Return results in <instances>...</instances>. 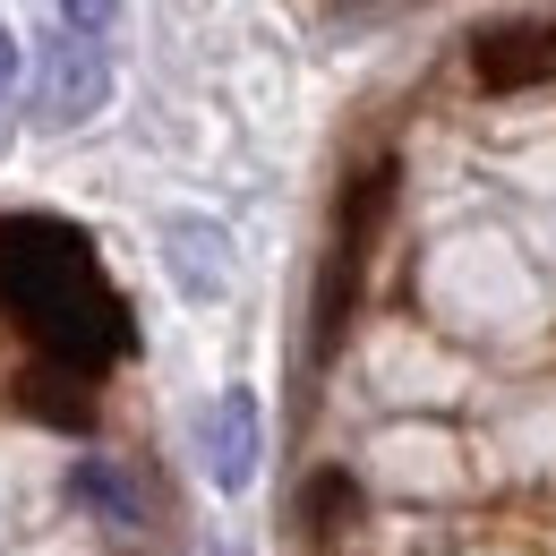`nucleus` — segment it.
I'll return each mask as SVG.
<instances>
[{
  "instance_id": "nucleus-7",
  "label": "nucleus",
  "mask_w": 556,
  "mask_h": 556,
  "mask_svg": "<svg viewBox=\"0 0 556 556\" xmlns=\"http://www.w3.org/2000/svg\"><path fill=\"white\" fill-rule=\"evenodd\" d=\"M70 496L94 514V522H112V531H138V522H146L129 471H121V463H103V454H77V463H70Z\"/></svg>"
},
{
  "instance_id": "nucleus-5",
  "label": "nucleus",
  "mask_w": 556,
  "mask_h": 556,
  "mask_svg": "<svg viewBox=\"0 0 556 556\" xmlns=\"http://www.w3.org/2000/svg\"><path fill=\"white\" fill-rule=\"evenodd\" d=\"M394 180H403V163H394V154H368V163L343 180V198H334V249H343V257H368L377 223L394 214Z\"/></svg>"
},
{
  "instance_id": "nucleus-10",
  "label": "nucleus",
  "mask_w": 556,
  "mask_h": 556,
  "mask_svg": "<svg viewBox=\"0 0 556 556\" xmlns=\"http://www.w3.org/2000/svg\"><path fill=\"white\" fill-rule=\"evenodd\" d=\"M9 77H17V43L0 35V94H9Z\"/></svg>"
},
{
  "instance_id": "nucleus-2",
  "label": "nucleus",
  "mask_w": 556,
  "mask_h": 556,
  "mask_svg": "<svg viewBox=\"0 0 556 556\" xmlns=\"http://www.w3.org/2000/svg\"><path fill=\"white\" fill-rule=\"evenodd\" d=\"M112 9H61L52 43H43V77H35V121L43 129H77L86 112H103L112 94V43H103Z\"/></svg>"
},
{
  "instance_id": "nucleus-1",
  "label": "nucleus",
  "mask_w": 556,
  "mask_h": 556,
  "mask_svg": "<svg viewBox=\"0 0 556 556\" xmlns=\"http://www.w3.org/2000/svg\"><path fill=\"white\" fill-rule=\"evenodd\" d=\"M0 308L43 343L61 377H86V386L129 351V308L94 266V240L52 214L0 223Z\"/></svg>"
},
{
  "instance_id": "nucleus-9",
  "label": "nucleus",
  "mask_w": 556,
  "mask_h": 556,
  "mask_svg": "<svg viewBox=\"0 0 556 556\" xmlns=\"http://www.w3.org/2000/svg\"><path fill=\"white\" fill-rule=\"evenodd\" d=\"M300 522H308L317 540L351 531V522H359V480L334 471V463H326V471H308V480H300Z\"/></svg>"
},
{
  "instance_id": "nucleus-4",
  "label": "nucleus",
  "mask_w": 556,
  "mask_h": 556,
  "mask_svg": "<svg viewBox=\"0 0 556 556\" xmlns=\"http://www.w3.org/2000/svg\"><path fill=\"white\" fill-rule=\"evenodd\" d=\"M471 77H480L488 94H522V86L556 77V26L531 17V26H488V35H471Z\"/></svg>"
},
{
  "instance_id": "nucleus-6",
  "label": "nucleus",
  "mask_w": 556,
  "mask_h": 556,
  "mask_svg": "<svg viewBox=\"0 0 556 556\" xmlns=\"http://www.w3.org/2000/svg\"><path fill=\"white\" fill-rule=\"evenodd\" d=\"M163 266H172V282H180L189 300H223V282H231V240H223V223H198V214L163 223Z\"/></svg>"
},
{
  "instance_id": "nucleus-8",
  "label": "nucleus",
  "mask_w": 556,
  "mask_h": 556,
  "mask_svg": "<svg viewBox=\"0 0 556 556\" xmlns=\"http://www.w3.org/2000/svg\"><path fill=\"white\" fill-rule=\"evenodd\" d=\"M17 412L43 419V428L86 437V428H94V386H86V377H61V368H35V377H17Z\"/></svg>"
},
{
  "instance_id": "nucleus-3",
  "label": "nucleus",
  "mask_w": 556,
  "mask_h": 556,
  "mask_svg": "<svg viewBox=\"0 0 556 556\" xmlns=\"http://www.w3.org/2000/svg\"><path fill=\"white\" fill-rule=\"evenodd\" d=\"M198 454H206V480L223 496L257 480V394L249 386H223L206 412H198Z\"/></svg>"
}]
</instances>
